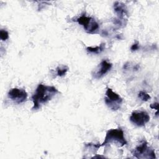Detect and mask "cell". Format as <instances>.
<instances>
[{"label":"cell","mask_w":159,"mask_h":159,"mask_svg":"<svg viewBox=\"0 0 159 159\" xmlns=\"http://www.w3.org/2000/svg\"><path fill=\"white\" fill-rule=\"evenodd\" d=\"M114 9L120 19H124V16L127 14V9L125 4L122 2L118 1L116 2L114 4Z\"/></svg>","instance_id":"cell-9"},{"label":"cell","mask_w":159,"mask_h":159,"mask_svg":"<svg viewBox=\"0 0 159 159\" xmlns=\"http://www.w3.org/2000/svg\"><path fill=\"white\" fill-rule=\"evenodd\" d=\"M99 65H100V68H99L98 70H97L93 75L94 78L96 79H99L102 77L111 70L112 67V64L108 62L107 60H104L101 62Z\"/></svg>","instance_id":"cell-8"},{"label":"cell","mask_w":159,"mask_h":159,"mask_svg":"<svg viewBox=\"0 0 159 159\" xmlns=\"http://www.w3.org/2000/svg\"><path fill=\"white\" fill-rule=\"evenodd\" d=\"M104 101L109 108L112 111H117L120 108L122 98L119 94L114 92L112 89L107 88L106 91Z\"/></svg>","instance_id":"cell-4"},{"label":"cell","mask_w":159,"mask_h":159,"mask_svg":"<svg viewBox=\"0 0 159 159\" xmlns=\"http://www.w3.org/2000/svg\"><path fill=\"white\" fill-rule=\"evenodd\" d=\"M138 96H139V98L142 101H145V102L148 101V100L151 98L150 96L148 93H147L145 91H140L139 93V94H138Z\"/></svg>","instance_id":"cell-12"},{"label":"cell","mask_w":159,"mask_h":159,"mask_svg":"<svg viewBox=\"0 0 159 159\" xmlns=\"http://www.w3.org/2000/svg\"><path fill=\"white\" fill-rule=\"evenodd\" d=\"M68 68L66 66H58L57 68V75L59 76H63L65 75Z\"/></svg>","instance_id":"cell-11"},{"label":"cell","mask_w":159,"mask_h":159,"mask_svg":"<svg viewBox=\"0 0 159 159\" xmlns=\"http://www.w3.org/2000/svg\"><path fill=\"white\" fill-rule=\"evenodd\" d=\"M133 155L137 158H155V151L148 146L147 142L143 140L132 152Z\"/></svg>","instance_id":"cell-3"},{"label":"cell","mask_w":159,"mask_h":159,"mask_svg":"<svg viewBox=\"0 0 159 159\" xmlns=\"http://www.w3.org/2000/svg\"><path fill=\"white\" fill-rule=\"evenodd\" d=\"M104 48H105V44L101 43V45H99V46H96L95 47H86V50L89 53L98 54V53H101L102 51H103Z\"/></svg>","instance_id":"cell-10"},{"label":"cell","mask_w":159,"mask_h":159,"mask_svg":"<svg viewBox=\"0 0 159 159\" xmlns=\"http://www.w3.org/2000/svg\"><path fill=\"white\" fill-rule=\"evenodd\" d=\"M0 38L3 41L7 40L9 38V33L7 32V31L1 29L0 30Z\"/></svg>","instance_id":"cell-13"},{"label":"cell","mask_w":159,"mask_h":159,"mask_svg":"<svg viewBox=\"0 0 159 159\" xmlns=\"http://www.w3.org/2000/svg\"><path fill=\"white\" fill-rule=\"evenodd\" d=\"M150 107L152 109H154L158 110V102H155V103H153V104H150Z\"/></svg>","instance_id":"cell-15"},{"label":"cell","mask_w":159,"mask_h":159,"mask_svg":"<svg viewBox=\"0 0 159 159\" xmlns=\"http://www.w3.org/2000/svg\"><path fill=\"white\" fill-rule=\"evenodd\" d=\"M7 96L9 99L17 104L25 102L27 98V93L25 89L16 88L9 90Z\"/></svg>","instance_id":"cell-7"},{"label":"cell","mask_w":159,"mask_h":159,"mask_svg":"<svg viewBox=\"0 0 159 159\" xmlns=\"http://www.w3.org/2000/svg\"><path fill=\"white\" fill-rule=\"evenodd\" d=\"M112 143L117 144L119 147H122L127 145V142L124 137V131L120 128L112 129L108 130L101 147Z\"/></svg>","instance_id":"cell-2"},{"label":"cell","mask_w":159,"mask_h":159,"mask_svg":"<svg viewBox=\"0 0 159 159\" xmlns=\"http://www.w3.org/2000/svg\"><path fill=\"white\" fill-rule=\"evenodd\" d=\"M76 21L84 27L88 33H93L99 27L98 22L94 19L85 15H82L77 18Z\"/></svg>","instance_id":"cell-5"},{"label":"cell","mask_w":159,"mask_h":159,"mask_svg":"<svg viewBox=\"0 0 159 159\" xmlns=\"http://www.w3.org/2000/svg\"><path fill=\"white\" fill-rule=\"evenodd\" d=\"M139 48V44L137 43H134L132 45L130 49L132 50V51H135V50H138Z\"/></svg>","instance_id":"cell-14"},{"label":"cell","mask_w":159,"mask_h":159,"mask_svg":"<svg viewBox=\"0 0 159 159\" xmlns=\"http://www.w3.org/2000/svg\"><path fill=\"white\" fill-rule=\"evenodd\" d=\"M150 116L146 111H135L131 114L130 120L134 125L138 127H142L150 120Z\"/></svg>","instance_id":"cell-6"},{"label":"cell","mask_w":159,"mask_h":159,"mask_svg":"<svg viewBox=\"0 0 159 159\" xmlns=\"http://www.w3.org/2000/svg\"><path fill=\"white\" fill-rule=\"evenodd\" d=\"M58 93V89L54 86L39 84L32 96L34 103L32 109L37 110L39 109L42 105L50 101Z\"/></svg>","instance_id":"cell-1"}]
</instances>
